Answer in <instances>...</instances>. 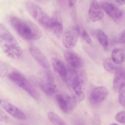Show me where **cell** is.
<instances>
[{"instance_id":"1","label":"cell","mask_w":125,"mask_h":125,"mask_svg":"<svg viewBox=\"0 0 125 125\" xmlns=\"http://www.w3.org/2000/svg\"><path fill=\"white\" fill-rule=\"evenodd\" d=\"M0 49L10 58L18 60L23 55V50L15 37L4 25L0 23Z\"/></svg>"},{"instance_id":"2","label":"cell","mask_w":125,"mask_h":125,"mask_svg":"<svg viewBox=\"0 0 125 125\" xmlns=\"http://www.w3.org/2000/svg\"><path fill=\"white\" fill-rule=\"evenodd\" d=\"M10 22L15 31L24 39L37 41L42 36L41 29L31 21L14 16L10 17Z\"/></svg>"},{"instance_id":"3","label":"cell","mask_w":125,"mask_h":125,"mask_svg":"<svg viewBox=\"0 0 125 125\" xmlns=\"http://www.w3.org/2000/svg\"><path fill=\"white\" fill-rule=\"evenodd\" d=\"M8 78L14 83H15L18 86L22 89L28 93L31 98H34L35 100L39 101L40 99V95L34 88L33 85L30 82L27 78L23 75L21 73L14 69L8 75Z\"/></svg>"},{"instance_id":"4","label":"cell","mask_w":125,"mask_h":125,"mask_svg":"<svg viewBox=\"0 0 125 125\" xmlns=\"http://www.w3.org/2000/svg\"><path fill=\"white\" fill-rule=\"evenodd\" d=\"M25 6L28 12L34 20L42 27L50 30L51 17L49 16L41 7L31 1H26L25 3Z\"/></svg>"},{"instance_id":"5","label":"cell","mask_w":125,"mask_h":125,"mask_svg":"<svg viewBox=\"0 0 125 125\" xmlns=\"http://www.w3.org/2000/svg\"><path fill=\"white\" fill-rule=\"evenodd\" d=\"M38 83L41 90L47 96H52L56 92L57 85L53 75L50 71H46L45 73V79Z\"/></svg>"},{"instance_id":"6","label":"cell","mask_w":125,"mask_h":125,"mask_svg":"<svg viewBox=\"0 0 125 125\" xmlns=\"http://www.w3.org/2000/svg\"><path fill=\"white\" fill-rule=\"evenodd\" d=\"M79 36L77 26H70L62 34V45L67 49H73L76 45Z\"/></svg>"},{"instance_id":"7","label":"cell","mask_w":125,"mask_h":125,"mask_svg":"<svg viewBox=\"0 0 125 125\" xmlns=\"http://www.w3.org/2000/svg\"><path fill=\"white\" fill-rule=\"evenodd\" d=\"M56 101L60 109L64 113H68L73 110L78 104L74 95L64 96L58 94L56 96Z\"/></svg>"},{"instance_id":"8","label":"cell","mask_w":125,"mask_h":125,"mask_svg":"<svg viewBox=\"0 0 125 125\" xmlns=\"http://www.w3.org/2000/svg\"><path fill=\"white\" fill-rule=\"evenodd\" d=\"M87 76L85 72L79 71L73 76L71 85L75 95L80 96L85 94L83 90L86 83Z\"/></svg>"},{"instance_id":"9","label":"cell","mask_w":125,"mask_h":125,"mask_svg":"<svg viewBox=\"0 0 125 125\" xmlns=\"http://www.w3.org/2000/svg\"><path fill=\"white\" fill-rule=\"evenodd\" d=\"M0 105L3 109L14 118L21 121H25L26 116L25 113L18 107L3 99H0Z\"/></svg>"},{"instance_id":"10","label":"cell","mask_w":125,"mask_h":125,"mask_svg":"<svg viewBox=\"0 0 125 125\" xmlns=\"http://www.w3.org/2000/svg\"><path fill=\"white\" fill-rule=\"evenodd\" d=\"M100 6L103 11L115 22H118L123 15L122 10L113 3L104 1L101 3Z\"/></svg>"},{"instance_id":"11","label":"cell","mask_w":125,"mask_h":125,"mask_svg":"<svg viewBox=\"0 0 125 125\" xmlns=\"http://www.w3.org/2000/svg\"><path fill=\"white\" fill-rule=\"evenodd\" d=\"M28 50L31 56L41 66L47 69L50 68V63L49 60L39 48L34 45H31L29 47Z\"/></svg>"},{"instance_id":"12","label":"cell","mask_w":125,"mask_h":125,"mask_svg":"<svg viewBox=\"0 0 125 125\" xmlns=\"http://www.w3.org/2000/svg\"><path fill=\"white\" fill-rule=\"evenodd\" d=\"M109 94V90L103 86H97L91 91L90 94V101L94 105L101 104L107 98Z\"/></svg>"},{"instance_id":"13","label":"cell","mask_w":125,"mask_h":125,"mask_svg":"<svg viewBox=\"0 0 125 125\" xmlns=\"http://www.w3.org/2000/svg\"><path fill=\"white\" fill-rule=\"evenodd\" d=\"M64 58L69 66L74 70L79 69L82 65V61L79 55L71 49H66L63 52Z\"/></svg>"},{"instance_id":"14","label":"cell","mask_w":125,"mask_h":125,"mask_svg":"<svg viewBox=\"0 0 125 125\" xmlns=\"http://www.w3.org/2000/svg\"><path fill=\"white\" fill-rule=\"evenodd\" d=\"M52 23L50 30L58 38H60L63 31V21L61 15L58 11H55L51 17Z\"/></svg>"},{"instance_id":"15","label":"cell","mask_w":125,"mask_h":125,"mask_svg":"<svg viewBox=\"0 0 125 125\" xmlns=\"http://www.w3.org/2000/svg\"><path fill=\"white\" fill-rule=\"evenodd\" d=\"M104 14L100 4L96 0H91L88 9V17L93 22H96L104 18Z\"/></svg>"},{"instance_id":"16","label":"cell","mask_w":125,"mask_h":125,"mask_svg":"<svg viewBox=\"0 0 125 125\" xmlns=\"http://www.w3.org/2000/svg\"><path fill=\"white\" fill-rule=\"evenodd\" d=\"M51 62L54 71L58 74L62 81L66 82L68 80V71L64 63L55 57L52 58Z\"/></svg>"},{"instance_id":"17","label":"cell","mask_w":125,"mask_h":125,"mask_svg":"<svg viewBox=\"0 0 125 125\" xmlns=\"http://www.w3.org/2000/svg\"><path fill=\"white\" fill-rule=\"evenodd\" d=\"M125 81V72L121 68H118L115 72V77L113 80V89L115 92H118L120 86Z\"/></svg>"},{"instance_id":"18","label":"cell","mask_w":125,"mask_h":125,"mask_svg":"<svg viewBox=\"0 0 125 125\" xmlns=\"http://www.w3.org/2000/svg\"><path fill=\"white\" fill-rule=\"evenodd\" d=\"M111 59L113 62L116 64L123 63L125 60V52L121 49H115L112 52Z\"/></svg>"},{"instance_id":"19","label":"cell","mask_w":125,"mask_h":125,"mask_svg":"<svg viewBox=\"0 0 125 125\" xmlns=\"http://www.w3.org/2000/svg\"><path fill=\"white\" fill-rule=\"evenodd\" d=\"M96 38L98 42L103 47L106 49L109 46V39L108 36L103 30L98 29L96 30Z\"/></svg>"},{"instance_id":"20","label":"cell","mask_w":125,"mask_h":125,"mask_svg":"<svg viewBox=\"0 0 125 125\" xmlns=\"http://www.w3.org/2000/svg\"><path fill=\"white\" fill-rule=\"evenodd\" d=\"M49 121L53 125H68L64 120H62L58 115L53 112H50L47 114Z\"/></svg>"},{"instance_id":"21","label":"cell","mask_w":125,"mask_h":125,"mask_svg":"<svg viewBox=\"0 0 125 125\" xmlns=\"http://www.w3.org/2000/svg\"><path fill=\"white\" fill-rule=\"evenodd\" d=\"M103 67L106 71L109 73H114L116 71L118 67L116 66V64H115L111 58H106L103 61Z\"/></svg>"},{"instance_id":"22","label":"cell","mask_w":125,"mask_h":125,"mask_svg":"<svg viewBox=\"0 0 125 125\" xmlns=\"http://www.w3.org/2000/svg\"><path fill=\"white\" fill-rule=\"evenodd\" d=\"M10 65L0 61V75L2 76H8L9 73L14 70Z\"/></svg>"},{"instance_id":"23","label":"cell","mask_w":125,"mask_h":125,"mask_svg":"<svg viewBox=\"0 0 125 125\" xmlns=\"http://www.w3.org/2000/svg\"><path fill=\"white\" fill-rule=\"evenodd\" d=\"M118 93L119 103L121 106L125 108V81L121 85Z\"/></svg>"},{"instance_id":"24","label":"cell","mask_w":125,"mask_h":125,"mask_svg":"<svg viewBox=\"0 0 125 125\" xmlns=\"http://www.w3.org/2000/svg\"><path fill=\"white\" fill-rule=\"evenodd\" d=\"M77 29L79 31V36L86 42V43H87L88 44H91L92 42L91 37L89 35L87 31L85 30V29L82 27H80V26H77Z\"/></svg>"},{"instance_id":"25","label":"cell","mask_w":125,"mask_h":125,"mask_svg":"<svg viewBox=\"0 0 125 125\" xmlns=\"http://www.w3.org/2000/svg\"><path fill=\"white\" fill-rule=\"evenodd\" d=\"M115 120L120 123L125 125V111L118 112L115 115Z\"/></svg>"},{"instance_id":"26","label":"cell","mask_w":125,"mask_h":125,"mask_svg":"<svg viewBox=\"0 0 125 125\" xmlns=\"http://www.w3.org/2000/svg\"><path fill=\"white\" fill-rule=\"evenodd\" d=\"M116 42L119 44H125V30H123L118 35Z\"/></svg>"},{"instance_id":"27","label":"cell","mask_w":125,"mask_h":125,"mask_svg":"<svg viewBox=\"0 0 125 125\" xmlns=\"http://www.w3.org/2000/svg\"><path fill=\"white\" fill-rule=\"evenodd\" d=\"M9 120V116L4 111L0 109V121L4 123H7Z\"/></svg>"},{"instance_id":"28","label":"cell","mask_w":125,"mask_h":125,"mask_svg":"<svg viewBox=\"0 0 125 125\" xmlns=\"http://www.w3.org/2000/svg\"><path fill=\"white\" fill-rule=\"evenodd\" d=\"M94 125H101V120L99 116L98 115H96L94 117L93 120Z\"/></svg>"},{"instance_id":"29","label":"cell","mask_w":125,"mask_h":125,"mask_svg":"<svg viewBox=\"0 0 125 125\" xmlns=\"http://www.w3.org/2000/svg\"><path fill=\"white\" fill-rule=\"evenodd\" d=\"M77 0H68V3L70 7H73L75 4Z\"/></svg>"},{"instance_id":"30","label":"cell","mask_w":125,"mask_h":125,"mask_svg":"<svg viewBox=\"0 0 125 125\" xmlns=\"http://www.w3.org/2000/svg\"><path fill=\"white\" fill-rule=\"evenodd\" d=\"M115 2L120 6L125 5V0H115Z\"/></svg>"},{"instance_id":"31","label":"cell","mask_w":125,"mask_h":125,"mask_svg":"<svg viewBox=\"0 0 125 125\" xmlns=\"http://www.w3.org/2000/svg\"><path fill=\"white\" fill-rule=\"evenodd\" d=\"M35 1L41 3H46L49 1V0H35Z\"/></svg>"},{"instance_id":"32","label":"cell","mask_w":125,"mask_h":125,"mask_svg":"<svg viewBox=\"0 0 125 125\" xmlns=\"http://www.w3.org/2000/svg\"><path fill=\"white\" fill-rule=\"evenodd\" d=\"M109 125H118V124H116V123H111V124H110Z\"/></svg>"}]
</instances>
